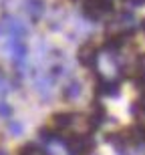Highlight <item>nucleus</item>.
<instances>
[{"instance_id":"obj_1","label":"nucleus","mask_w":145,"mask_h":155,"mask_svg":"<svg viewBox=\"0 0 145 155\" xmlns=\"http://www.w3.org/2000/svg\"><path fill=\"white\" fill-rule=\"evenodd\" d=\"M83 12H85V16L91 18V20H99V18H103L107 12H111V0H85Z\"/></svg>"},{"instance_id":"obj_3","label":"nucleus","mask_w":145,"mask_h":155,"mask_svg":"<svg viewBox=\"0 0 145 155\" xmlns=\"http://www.w3.org/2000/svg\"><path fill=\"white\" fill-rule=\"evenodd\" d=\"M79 95H81V85L77 81H73V83H69L64 87V97L67 99H77Z\"/></svg>"},{"instance_id":"obj_5","label":"nucleus","mask_w":145,"mask_h":155,"mask_svg":"<svg viewBox=\"0 0 145 155\" xmlns=\"http://www.w3.org/2000/svg\"><path fill=\"white\" fill-rule=\"evenodd\" d=\"M10 115H12V109H10V107H8L6 103H2V101H0V117H4V119H8Z\"/></svg>"},{"instance_id":"obj_4","label":"nucleus","mask_w":145,"mask_h":155,"mask_svg":"<svg viewBox=\"0 0 145 155\" xmlns=\"http://www.w3.org/2000/svg\"><path fill=\"white\" fill-rule=\"evenodd\" d=\"M28 4H30V6H28V10H30V16L35 18V20H36V18H41L42 10H44V8H42V4H41V2H38V0H36V2H35V0H30Z\"/></svg>"},{"instance_id":"obj_6","label":"nucleus","mask_w":145,"mask_h":155,"mask_svg":"<svg viewBox=\"0 0 145 155\" xmlns=\"http://www.w3.org/2000/svg\"><path fill=\"white\" fill-rule=\"evenodd\" d=\"M125 4H127L129 8H139V6L145 4V0H125Z\"/></svg>"},{"instance_id":"obj_2","label":"nucleus","mask_w":145,"mask_h":155,"mask_svg":"<svg viewBox=\"0 0 145 155\" xmlns=\"http://www.w3.org/2000/svg\"><path fill=\"white\" fill-rule=\"evenodd\" d=\"M97 51L99 48H95L93 45H87V46H83L81 48V63L83 64H87V67H93V63H95V57H97Z\"/></svg>"},{"instance_id":"obj_7","label":"nucleus","mask_w":145,"mask_h":155,"mask_svg":"<svg viewBox=\"0 0 145 155\" xmlns=\"http://www.w3.org/2000/svg\"><path fill=\"white\" fill-rule=\"evenodd\" d=\"M143 28H145V22H143Z\"/></svg>"}]
</instances>
